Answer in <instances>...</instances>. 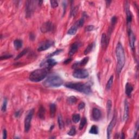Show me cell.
<instances>
[{
	"label": "cell",
	"instance_id": "11",
	"mask_svg": "<svg viewBox=\"0 0 139 139\" xmlns=\"http://www.w3.org/2000/svg\"><path fill=\"white\" fill-rule=\"evenodd\" d=\"M101 111L97 108H93L92 111V117L95 121H98L101 117Z\"/></svg>",
	"mask_w": 139,
	"mask_h": 139
},
{
	"label": "cell",
	"instance_id": "45",
	"mask_svg": "<svg viewBox=\"0 0 139 139\" xmlns=\"http://www.w3.org/2000/svg\"><path fill=\"white\" fill-rule=\"evenodd\" d=\"M20 111H18L17 112H16V113H15V116L17 117H18L19 116V115L20 114Z\"/></svg>",
	"mask_w": 139,
	"mask_h": 139
},
{
	"label": "cell",
	"instance_id": "2",
	"mask_svg": "<svg viewBox=\"0 0 139 139\" xmlns=\"http://www.w3.org/2000/svg\"><path fill=\"white\" fill-rule=\"evenodd\" d=\"M65 87L71 89L75 90L76 91L82 92L85 94H90L91 92L90 86L86 84H83L81 83H67L65 84Z\"/></svg>",
	"mask_w": 139,
	"mask_h": 139
},
{
	"label": "cell",
	"instance_id": "21",
	"mask_svg": "<svg viewBox=\"0 0 139 139\" xmlns=\"http://www.w3.org/2000/svg\"><path fill=\"white\" fill-rule=\"evenodd\" d=\"M14 46L17 50H19L22 46V41L21 40L17 39L14 41Z\"/></svg>",
	"mask_w": 139,
	"mask_h": 139
},
{
	"label": "cell",
	"instance_id": "12",
	"mask_svg": "<svg viewBox=\"0 0 139 139\" xmlns=\"http://www.w3.org/2000/svg\"><path fill=\"white\" fill-rule=\"evenodd\" d=\"M116 117L114 116L113 118H112V120L111 121V122L109 123V124L108 125V127L107 128V138H108V139L110 138L111 133L112 129H113L115 124V123H116Z\"/></svg>",
	"mask_w": 139,
	"mask_h": 139
},
{
	"label": "cell",
	"instance_id": "27",
	"mask_svg": "<svg viewBox=\"0 0 139 139\" xmlns=\"http://www.w3.org/2000/svg\"><path fill=\"white\" fill-rule=\"evenodd\" d=\"M112 107V102L110 100H108L106 103V111H107V116L108 117L109 116L110 114L111 110Z\"/></svg>",
	"mask_w": 139,
	"mask_h": 139
},
{
	"label": "cell",
	"instance_id": "6",
	"mask_svg": "<svg viewBox=\"0 0 139 139\" xmlns=\"http://www.w3.org/2000/svg\"><path fill=\"white\" fill-rule=\"evenodd\" d=\"M72 75L74 78L78 79H84L89 76V72L85 69H77L74 71Z\"/></svg>",
	"mask_w": 139,
	"mask_h": 139
},
{
	"label": "cell",
	"instance_id": "13",
	"mask_svg": "<svg viewBox=\"0 0 139 139\" xmlns=\"http://www.w3.org/2000/svg\"><path fill=\"white\" fill-rule=\"evenodd\" d=\"M128 34L129 38L130 46L132 50H134L135 47V37L134 33H133V32L130 29H129Z\"/></svg>",
	"mask_w": 139,
	"mask_h": 139
},
{
	"label": "cell",
	"instance_id": "33",
	"mask_svg": "<svg viewBox=\"0 0 139 139\" xmlns=\"http://www.w3.org/2000/svg\"><path fill=\"white\" fill-rule=\"evenodd\" d=\"M76 133V128L74 127H72L71 128V129L70 130L69 132H68L67 134L68 135L70 136H74V135Z\"/></svg>",
	"mask_w": 139,
	"mask_h": 139
},
{
	"label": "cell",
	"instance_id": "28",
	"mask_svg": "<svg viewBox=\"0 0 139 139\" xmlns=\"http://www.w3.org/2000/svg\"><path fill=\"white\" fill-rule=\"evenodd\" d=\"M89 133L90 134H95V135L98 134V129L97 127L96 126H95V125L92 126L91 127V128H90Z\"/></svg>",
	"mask_w": 139,
	"mask_h": 139
},
{
	"label": "cell",
	"instance_id": "20",
	"mask_svg": "<svg viewBox=\"0 0 139 139\" xmlns=\"http://www.w3.org/2000/svg\"><path fill=\"white\" fill-rule=\"evenodd\" d=\"M50 116H51V117L53 118L54 117V116H55L56 112V106L55 105V104L52 103L50 104Z\"/></svg>",
	"mask_w": 139,
	"mask_h": 139
},
{
	"label": "cell",
	"instance_id": "15",
	"mask_svg": "<svg viewBox=\"0 0 139 139\" xmlns=\"http://www.w3.org/2000/svg\"><path fill=\"white\" fill-rule=\"evenodd\" d=\"M129 117V105L127 100H125L124 101V109L123 115L124 121H127Z\"/></svg>",
	"mask_w": 139,
	"mask_h": 139
},
{
	"label": "cell",
	"instance_id": "38",
	"mask_svg": "<svg viewBox=\"0 0 139 139\" xmlns=\"http://www.w3.org/2000/svg\"><path fill=\"white\" fill-rule=\"evenodd\" d=\"M95 29V27L94 26H88L85 28V31L86 32H90L92 31Z\"/></svg>",
	"mask_w": 139,
	"mask_h": 139
},
{
	"label": "cell",
	"instance_id": "9",
	"mask_svg": "<svg viewBox=\"0 0 139 139\" xmlns=\"http://www.w3.org/2000/svg\"><path fill=\"white\" fill-rule=\"evenodd\" d=\"M53 24L50 21L46 22L43 23V25L41 26V28H40V30H41V32L44 33L53 31Z\"/></svg>",
	"mask_w": 139,
	"mask_h": 139
},
{
	"label": "cell",
	"instance_id": "24",
	"mask_svg": "<svg viewBox=\"0 0 139 139\" xmlns=\"http://www.w3.org/2000/svg\"><path fill=\"white\" fill-rule=\"evenodd\" d=\"M113 79H114V76H111L108 81L107 84H106V89L107 90H109L111 89V88L112 86V84H113Z\"/></svg>",
	"mask_w": 139,
	"mask_h": 139
},
{
	"label": "cell",
	"instance_id": "3",
	"mask_svg": "<svg viewBox=\"0 0 139 139\" xmlns=\"http://www.w3.org/2000/svg\"><path fill=\"white\" fill-rule=\"evenodd\" d=\"M63 84V80L58 75H52L48 77L44 82V85L47 88L59 87Z\"/></svg>",
	"mask_w": 139,
	"mask_h": 139
},
{
	"label": "cell",
	"instance_id": "36",
	"mask_svg": "<svg viewBox=\"0 0 139 139\" xmlns=\"http://www.w3.org/2000/svg\"><path fill=\"white\" fill-rule=\"evenodd\" d=\"M50 3H51V7L53 8H55L57 7L58 6V2L57 1H51Z\"/></svg>",
	"mask_w": 139,
	"mask_h": 139
},
{
	"label": "cell",
	"instance_id": "23",
	"mask_svg": "<svg viewBox=\"0 0 139 139\" xmlns=\"http://www.w3.org/2000/svg\"><path fill=\"white\" fill-rule=\"evenodd\" d=\"M126 14H127V23H130L131 21L132 20V15L130 11L129 8L126 7Z\"/></svg>",
	"mask_w": 139,
	"mask_h": 139
},
{
	"label": "cell",
	"instance_id": "42",
	"mask_svg": "<svg viewBox=\"0 0 139 139\" xmlns=\"http://www.w3.org/2000/svg\"><path fill=\"white\" fill-rule=\"evenodd\" d=\"M7 131H6V129H4L3 131V139H6V138H7Z\"/></svg>",
	"mask_w": 139,
	"mask_h": 139
},
{
	"label": "cell",
	"instance_id": "25",
	"mask_svg": "<svg viewBox=\"0 0 139 139\" xmlns=\"http://www.w3.org/2000/svg\"><path fill=\"white\" fill-rule=\"evenodd\" d=\"M94 47V43L90 44L89 45H88V46L85 49V51H84V54L85 55H87L89 53H90V52L92 51V50H93Z\"/></svg>",
	"mask_w": 139,
	"mask_h": 139
},
{
	"label": "cell",
	"instance_id": "29",
	"mask_svg": "<svg viewBox=\"0 0 139 139\" xmlns=\"http://www.w3.org/2000/svg\"><path fill=\"white\" fill-rule=\"evenodd\" d=\"M58 125H59V127L60 129H62L64 128V123L63 122V120H62V118L61 117V116L59 115L58 117Z\"/></svg>",
	"mask_w": 139,
	"mask_h": 139
},
{
	"label": "cell",
	"instance_id": "16",
	"mask_svg": "<svg viewBox=\"0 0 139 139\" xmlns=\"http://www.w3.org/2000/svg\"><path fill=\"white\" fill-rule=\"evenodd\" d=\"M109 43V40L106 34L103 33L101 38V45L103 48H106L107 47Z\"/></svg>",
	"mask_w": 139,
	"mask_h": 139
},
{
	"label": "cell",
	"instance_id": "34",
	"mask_svg": "<svg viewBox=\"0 0 139 139\" xmlns=\"http://www.w3.org/2000/svg\"><path fill=\"white\" fill-rule=\"evenodd\" d=\"M84 23V18H82V19H80L79 21H78L76 23L75 25L77 26L78 28H79V27H81L82 26H83Z\"/></svg>",
	"mask_w": 139,
	"mask_h": 139
},
{
	"label": "cell",
	"instance_id": "18",
	"mask_svg": "<svg viewBox=\"0 0 139 139\" xmlns=\"http://www.w3.org/2000/svg\"><path fill=\"white\" fill-rule=\"evenodd\" d=\"M89 60V58L86 57L84 58L83 59L81 60V61L79 62H76L75 64H74L73 66H72V68H76L78 67V66H84L88 63Z\"/></svg>",
	"mask_w": 139,
	"mask_h": 139
},
{
	"label": "cell",
	"instance_id": "39",
	"mask_svg": "<svg viewBox=\"0 0 139 139\" xmlns=\"http://www.w3.org/2000/svg\"><path fill=\"white\" fill-rule=\"evenodd\" d=\"M117 22V17H113L111 18V26H114L116 23Z\"/></svg>",
	"mask_w": 139,
	"mask_h": 139
},
{
	"label": "cell",
	"instance_id": "30",
	"mask_svg": "<svg viewBox=\"0 0 139 139\" xmlns=\"http://www.w3.org/2000/svg\"><path fill=\"white\" fill-rule=\"evenodd\" d=\"M86 122H87V120H86L85 117H83L81 121H80V124H79V129L82 130L83 128L84 127V126H85V124H86Z\"/></svg>",
	"mask_w": 139,
	"mask_h": 139
},
{
	"label": "cell",
	"instance_id": "7",
	"mask_svg": "<svg viewBox=\"0 0 139 139\" xmlns=\"http://www.w3.org/2000/svg\"><path fill=\"white\" fill-rule=\"evenodd\" d=\"M34 114V109H32L28 112V114L26 116L25 120V132L27 133L29 132L31 127V121L33 117V115Z\"/></svg>",
	"mask_w": 139,
	"mask_h": 139
},
{
	"label": "cell",
	"instance_id": "22",
	"mask_svg": "<svg viewBox=\"0 0 139 139\" xmlns=\"http://www.w3.org/2000/svg\"><path fill=\"white\" fill-rule=\"evenodd\" d=\"M78 28L77 26L76 25H74V26H72V27H71L69 29H68V31L67 32V34L71 35H74V34L76 33V32H77Z\"/></svg>",
	"mask_w": 139,
	"mask_h": 139
},
{
	"label": "cell",
	"instance_id": "1",
	"mask_svg": "<svg viewBox=\"0 0 139 139\" xmlns=\"http://www.w3.org/2000/svg\"><path fill=\"white\" fill-rule=\"evenodd\" d=\"M116 55L117 61V72L118 74H120L121 72L122 71V68L124 67L125 62H126L123 47L120 43H118L116 47Z\"/></svg>",
	"mask_w": 139,
	"mask_h": 139
},
{
	"label": "cell",
	"instance_id": "44",
	"mask_svg": "<svg viewBox=\"0 0 139 139\" xmlns=\"http://www.w3.org/2000/svg\"><path fill=\"white\" fill-rule=\"evenodd\" d=\"M34 39H35V36H34V34L31 33V34H30V40H34Z\"/></svg>",
	"mask_w": 139,
	"mask_h": 139
},
{
	"label": "cell",
	"instance_id": "43",
	"mask_svg": "<svg viewBox=\"0 0 139 139\" xmlns=\"http://www.w3.org/2000/svg\"><path fill=\"white\" fill-rule=\"evenodd\" d=\"M71 60H72L71 58H69V59H67V60H66L64 62V63L65 64H68V63H70V62L71 61Z\"/></svg>",
	"mask_w": 139,
	"mask_h": 139
},
{
	"label": "cell",
	"instance_id": "19",
	"mask_svg": "<svg viewBox=\"0 0 139 139\" xmlns=\"http://www.w3.org/2000/svg\"><path fill=\"white\" fill-rule=\"evenodd\" d=\"M45 109L43 106H41L39 108V111H38V115L39 118L41 120H44L45 117Z\"/></svg>",
	"mask_w": 139,
	"mask_h": 139
},
{
	"label": "cell",
	"instance_id": "40",
	"mask_svg": "<svg viewBox=\"0 0 139 139\" xmlns=\"http://www.w3.org/2000/svg\"><path fill=\"white\" fill-rule=\"evenodd\" d=\"M85 103H84V102H81V103H80L79 105H78V108L79 110H82L85 108Z\"/></svg>",
	"mask_w": 139,
	"mask_h": 139
},
{
	"label": "cell",
	"instance_id": "37",
	"mask_svg": "<svg viewBox=\"0 0 139 139\" xmlns=\"http://www.w3.org/2000/svg\"><path fill=\"white\" fill-rule=\"evenodd\" d=\"M61 51H62V50H57V51H54V52H53V53L50 54V55L48 56V57L50 58V57H53V56H55V55H57V54H59Z\"/></svg>",
	"mask_w": 139,
	"mask_h": 139
},
{
	"label": "cell",
	"instance_id": "8",
	"mask_svg": "<svg viewBox=\"0 0 139 139\" xmlns=\"http://www.w3.org/2000/svg\"><path fill=\"white\" fill-rule=\"evenodd\" d=\"M54 44V42L51 40H46L39 44L38 48V51L41 52L47 50Z\"/></svg>",
	"mask_w": 139,
	"mask_h": 139
},
{
	"label": "cell",
	"instance_id": "4",
	"mask_svg": "<svg viewBox=\"0 0 139 139\" xmlns=\"http://www.w3.org/2000/svg\"><path fill=\"white\" fill-rule=\"evenodd\" d=\"M47 74V70L46 68L36 70L30 74L29 80L32 82H39L43 80Z\"/></svg>",
	"mask_w": 139,
	"mask_h": 139
},
{
	"label": "cell",
	"instance_id": "31",
	"mask_svg": "<svg viewBox=\"0 0 139 139\" xmlns=\"http://www.w3.org/2000/svg\"><path fill=\"white\" fill-rule=\"evenodd\" d=\"M80 120V116L79 114H74L73 116H72V120L73 121L77 123Z\"/></svg>",
	"mask_w": 139,
	"mask_h": 139
},
{
	"label": "cell",
	"instance_id": "5",
	"mask_svg": "<svg viewBox=\"0 0 139 139\" xmlns=\"http://www.w3.org/2000/svg\"><path fill=\"white\" fill-rule=\"evenodd\" d=\"M36 3L37 1H28L26 2V14L27 17H31L32 14L35 11Z\"/></svg>",
	"mask_w": 139,
	"mask_h": 139
},
{
	"label": "cell",
	"instance_id": "35",
	"mask_svg": "<svg viewBox=\"0 0 139 139\" xmlns=\"http://www.w3.org/2000/svg\"><path fill=\"white\" fill-rule=\"evenodd\" d=\"M7 100L6 99H5L3 100V104L2 106V108H1V110L2 111L5 112L6 111V109H7Z\"/></svg>",
	"mask_w": 139,
	"mask_h": 139
},
{
	"label": "cell",
	"instance_id": "41",
	"mask_svg": "<svg viewBox=\"0 0 139 139\" xmlns=\"http://www.w3.org/2000/svg\"><path fill=\"white\" fill-rule=\"evenodd\" d=\"M11 57H12V56L11 55L3 56H1V58H0V59H1V60H4V59H8V58H11Z\"/></svg>",
	"mask_w": 139,
	"mask_h": 139
},
{
	"label": "cell",
	"instance_id": "32",
	"mask_svg": "<svg viewBox=\"0 0 139 139\" xmlns=\"http://www.w3.org/2000/svg\"><path fill=\"white\" fill-rule=\"evenodd\" d=\"M28 52V49H25L23 50L22 51L21 53H20L19 55H18L17 57L15 58V60H17V59H19L20 58H21L22 57H23L24 55H25V54L27 53Z\"/></svg>",
	"mask_w": 139,
	"mask_h": 139
},
{
	"label": "cell",
	"instance_id": "10",
	"mask_svg": "<svg viewBox=\"0 0 139 139\" xmlns=\"http://www.w3.org/2000/svg\"><path fill=\"white\" fill-rule=\"evenodd\" d=\"M57 64V62H56L55 60L53 59H49L46 60L45 61H44L41 64V67H45L46 69L47 68H50L53 67L55 65Z\"/></svg>",
	"mask_w": 139,
	"mask_h": 139
},
{
	"label": "cell",
	"instance_id": "14",
	"mask_svg": "<svg viewBox=\"0 0 139 139\" xmlns=\"http://www.w3.org/2000/svg\"><path fill=\"white\" fill-rule=\"evenodd\" d=\"M78 48H79V44L77 43H73L71 45V48H70L69 53H68V55L70 56H73V54H75L76 53V52L77 51Z\"/></svg>",
	"mask_w": 139,
	"mask_h": 139
},
{
	"label": "cell",
	"instance_id": "26",
	"mask_svg": "<svg viewBox=\"0 0 139 139\" xmlns=\"http://www.w3.org/2000/svg\"><path fill=\"white\" fill-rule=\"evenodd\" d=\"M77 101V99L76 97L74 96H71L68 97L67 100V102L69 104H74L76 103Z\"/></svg>",
	"mask_w": 139,
	"mask_h": 139
},
{
	"label": "cell",
	"instance_id": "17",
	"mask_svg": "<svg viewBox=\"0 0 139 139\" xmlns=\"http://www.w3.org/2000/svg\"><path fill=\"white\" fill-rule=\"evenodd\" d=\"M125 91H126V94L128 96V97H130L131 96H132V91H133V86H132V84L128 83L126 85V89H125Z\"/></svg>",
	"mask_w": 139,
	"mask_h": 139
}]
</instances>
